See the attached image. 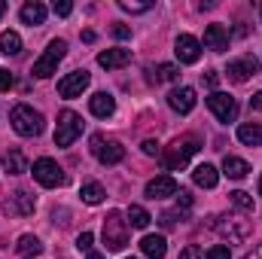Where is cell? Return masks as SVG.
Wrapping results in <instances>:
<instances>
[{
    "label": "cell",
    "mask_w": 262,
    "mask_h": 259,
    "mask_svg": "<svg viewBox=\"0 0 262 259\" xmlns=\"http://www.w3.org/2000/svg\"><path fill=\"white\" fill-rule=\"evenodd\" d=\"M192 180H195V186H201V189H213L220 183V171L204 162V165H198L195 171H192Z\"/></svg>",
    "instance_id": "21"
},
{
    "label": "cell",
    "mask_w": 262,
    "mask_h": 259,
    "mask_svg": "<svg viewBox=\"0 0 262 259\" xmlns=\"http://www.w3.org/2000/svg\"><path fill=\"white\" fill-rule=\"evenodd\" d=\"M250 107H253V110H262V92H259V95H253V98H250Z\"/></svg>",
    "instance_id": "41"
},
{
    "label": "cell",
    "mask_w": 262,
    "mask_h": 259,
    "mask_svg": "<svg viewBox=\"0 0 262 259\" xmlns=\"http://www.w3.org/2000/svg\"><path fill=\"white\" fill-rule=\"evenodd\" d=\"M3 168H6V174H25V171H31L21 149H9V153L3 156Z\"/></svg>",
    "instance_id": "25"
},
{
    "label": "cell",
    "mask_w": 262,
    "mask_h": 259,
    "mask_svg": "<svg viewBox=\"0 0 262 259\" xmlns=\"http://www.w3.org/2000/svg\"><path fill=\"white\" fill-rule=\"evenodd\" d=\"M180 259H201V250H198L195 244H189V247L180 250Z\"/></svg>",
    "instance_id": "37"
},
{
    "label": "cell",
    "mask_w": 262,
    "mask_h": 259,
    "mask_svg": "<svg viewBox=\"0 0 262 259\" xmlns=\"http://www.w3.org/2000/svg\"><path fill=\"white\" fill-rule=\"evenodd\" d=\"M104 186L101 183H82V189H79V198L85 201V204H101L104 201Z\"/></svg>",
    "instance_id": "27"
},
{
    "label": "cell",
    "mask_w": 262,
    "mask_h": 259,
    "mask_svg": "<svg viewBox=\"0 0 262 259\" xmlns=\"http://www.w3.org/2000/svg\"><path fill=\"white\" fill-rule=\"evenodd\" d=\"M128 244V220L122 210H110L104 217V247L110 253H119Z\"/></svg>",
    "instance_id": "2"
},
{
    "label": "cell",
    "mask_w": 262,
    "mask_h": 259,
    "mask_svg": "<svg viewBox=\"0 0 262 259\" xmlns=\"http://www.w3.org/2000/svg\"><path fill=\"white\" fill-rule=\"evenodd\" d=\"M213 229L220 235H226L229 241H247L253 235V226L247 220H238V217H216L213 220Z\"/></svg>",
    "instance_id": "9"
},
{
    "label": "cell",
    "mask_w": 262,
    "mask_h": 259,
    "mask_svg": "<svg viewBox=\"0 0 262 259\" xmlns=\"http://www.w3.org/2000/svg\"><path fill=\"white\" fill-rule=\"evenodd\" d=\"M9 122H12L15 134H21V137H37L43 131V116L28 104H15L9 113Z\"/></svg>",
    "instance_id": "3"
},
{
    "label": "cell",
    "mask_w": 262,
    "mask_h": 259,
    "mask_svg": "<svg viewBox=\"0 0 262 259\" xmlns=\"http://www.w3.org/2000/svg\"><path fill=\"white\" fill-rule=\"evenodd\" d=\"M174 52H177V61L180 64H195L201 58V43H198L192 34H180L177 43H174Z\"/></svg>",
    "instance_id": "11"
},
{
    "label": "cell",
    "mask_w": 262,
    "mask_h": 259,
    "mask_svg": "<svg viewBox=\"0 0 262 259\" xmlns=\"http://www.w3.org/2000/svg\"><path fill=\"white\" fill-rule=\"evenodd\" d=\"M89 110H92L98 119H107V116H113V110H116V101H113V95H107V92H98V95H92V101H89Z\"/></svg>",
    "instance_id": "18"
},
{
    "label": "cell",
    "mask_w": 262,
    "mask_h": 259,
    "mask_svg": "<svg viewBox=\"0 0 262 259\" xmlns=\"http://www.w3.org/2000/svg\"><path fill=\"white\" fill-rule=\"evenodd\" d=\"M207 107H210V113L220 119V122H235L238 119V101L232 98V95H226V92H210L207 95Z\"/></svg>",
    "instance_id": "8"
},
{
    "label": "cell",
    "mask_w": 262,
    "mask_h": 259,
    "mask_svg": "<svg viewBox=\"0 0 262 259\" xmlns=\"http://www.w3.org/2000/svg\"><path fill=\"white\" fill-rule=\"evenodd\" d=\"M31 174H34V180H37L40 186H46V189H55V186H61V183H64V171H61V168H58V162H55V159H49V156L37 159V162H34V168H31Z\"/></svg>",
    "instance_id": "7"
},
{
    "label": "cell",
    "mask_w": 262,
    "mask_h": 259,
    "mask_svg": "<svg viewBox=\"0 0 262 259\" xmlns=\"http://www.w3.org/2000/svg\"><path fill=\"white\" fill-rule=\"evenodd\" d=\"M198 149H201V140H198L195 134H186V137H177L168 149H165V156H162V165L168 168V171H177V168H183L192 156H195Z\"/></svg>",
    "instance_id": "1"
},
{
    "label": "cell",
    "mask_w": 262,
    "mask_h": 259,
    "mask_svg": "<svg viewBox=\"0 0 262 259\" xmlns=\"http://www.w3.org/2000/svg\"><path fill=\"white\" fill-rule=\"evenodd\" d=\"M64 52H67V43L64 40H52L49 43V49L34 61V76H40V79H49L55 70H58V61L64 58Z\"/></svg>",
    "instance_id": "6"
},
{
    "label": "cell",
    "mask_w": 262,
    "mask_h": 259,
    "mask_svg": "<svg viewBox=\"0 0 262 259\" xmlns=\"http://www.w3.org/2000/svg\"><path fill=\"white\" fill-rule=\"evenodd\" d=\"M238 140L247 146H262V125L259 122H241L238 125Z\"/></svg>",
    "instance_id": "24"
},
{
    "label": "cell",
    "mask_w": 262,
    "mask_h": 259,
    "mask_svg": "<svg viewBox=\"0 0 262 259\" xmlns=\"http://www.w3.org/2000/svg\"><path fill=\"white\" fill-rule=\"evenodd\" d=\"M159 220H162V226H165V229H171V226L177 223V213H162Z\"/></svg>",
    "instance_id": "40"
},
{
    "label": "cell",
    "mask_w": 262,
    "mask_h": 259,
    "mask_svg": "<svg viewBox=\"0 0 262 259\" xmlns=\"http://www.w3.org/2000/svg\"><path fill=\"white\" fill-rule=\"evenodd\" d=\"M89 149H92V156H95L98 162H104V165H119V162L125 159V146H122L119 140L104 137V134H92Z\"/></svg>",
    "instance_id": "4"
},
{
    "label": "cell",
    "mask_w": 262,
    "mask_h": 259,
    "mask_svg": "<svg viewBox=\"0 0 262 259\" xmlns=\"http://www.w3.org/2000/svg\"><path fill=\"white\" fill-rule=\"evenodd\" d=\"M152 79L156 82H177L180 79V67L177 64H159L152 70Z\"/></svg>",
    "instance_id": "28"
},
{
    "label": "cell",
    "mask_w": 262,
    "mask_h": 259,
    "mask_svg": "<svg viewBox=\"0 0 262 259\" xmlns=\"http://www.w3.org/2000/svg\"><path fill=\"white\" fill-rule=\"evenodd\" d=\"M149 220H152V217H149L140 204H131V207H128V226H134V229H146V226H149Z\"/></svg>",
    "instance_id": "29"
},
{
    "label": "cell",
    "mask_w": 262,
    "mask_h": 259,
    "mask_svg": "<svg viewBox=\"0 0 262 259\" xmlns=\"http://www.w3.org/2000/svg\"><path fill=\"white\" fill-rule=\"evenodd\" d=\"M244 259H262V244H259V247H256V250H253V253H247V256H244Z\"/></svg>",
    "instance_id": "42"
},
{
    "label": "cell",
    "mask_w": 262,
    "mask_h": 259,
    "mask_svg": "<svg viewBox=\"0 0 262 259\" xmlns=\"http://www.w3.org/2000/svg\"><path fill=\"white\" fill-rule=\"evenodd\" d=\"M140 250H143L146 259H165V253H168V241H165V235H143Z\"/></svg>",
    "instance_id": "17"
},
{
    "label": "cell",
    "mask_w": 262,
    "mask_h": 259,
    "mask_svg": "<svg viewBox=\"0 0 262 259\" xmlns=\"http://www.w3.org/2000/svg\"><path fill=\"white\" fill-rule=\"evenodd\" d=\"M168 104H171V110H177V113H192V107H195V89H189V85H180V89H174L171 95H168Z\"/></svg>",
    "instance_id": "14"
},
{
    "label": "cell",
    "mask_w": 262,
    "mask_h": 259,
    "mask_svg": "<svg viewBox=\"0 0 262 259\" xmlns=\"http://www.w3.org/2000/svg\"><path fill=\"white\" fill-rule=\"evenodd\" d=\"M143 153L146 156H159V143L156 140H143Z\"/></svg>",
    "instance_id": "39"
},
{
    "label": "cell",
    "mask_w": 262,
    "mask_h": 259,
    "mask_svg": "<svg viewBox=\"0 0 262 259\" xmlns=\"http://www.w3.org/2000/svg\"><path fill=\"white\" fill-rule=\"evenodd\" d=\"M82 116L73 113V110H64L58 113V125H55V146H70L79 134H82Z\"/></svg>",
    "instance_id": "5"
},
{
    "label": "cell",
    "mask_w": 262,
    "mask_h": 259,
    "mask_svg": "<svg viewBox=\"0 0 262 259\" xmlns=\"http://www.w3.org/2000/svg\"><path fill=\"white\" fill-rule=\"evenodd\" d=\"M204 82H207L210 89H216V82H220V73H216V70H207V73H204Z\"/></svg>",
    "instance_id": "38"
},
{
    "label": "cell",
    "mask_w": 262,
    "mask_h": 259,
    "mask_svg": "<svg viewBox=\"0 0 262 259\" xmlns=\"http://www.w3.org/2000/svg\"><path fill=\"white\" fill-rule=\"evenodd\" d=\"M131 61V52L128 49H104L98 55V64L107 67V70H116V67H125Z\"/></svg>",
    "instance_id": "19"
},
{
    "label": "cell",
    "mask_w": 262,
    "mask_h": 259,
    "mask_svg": "<svg viewBox=\"0 0 262 259\" xmlns=\"http://www.w3.org/2000/svg\"><path fill=\"white\" fill-rule=\"evenodd\" d=\"M207 259H232V253H229L226 244H213V247L207 250Z\"/></svg>",
    "instance_id": "32"
},
{
    "label": "cell",
    "mask_w": 262,
    "mask_h": 259,
    "mask_svg": "<svg viewBox=\"0 0 262 259\" xmlns=\"http://www.w3.org/2000/svg\"><path fill=\"white\" fill-rule=\"evenodd\" d=\"M226 73H229V79H232V82H247L250 76H256V73H259V61H256L253 55L235 58V61H229Z\"/></svg>",
    "instance_id": "10"
},
{
    "label": "cell",
    "mask_w": 262,
    "mask_h": 259,
    "mask_svg": "<svg viewBox=\"0 0 262 259\" xmlns=\"http://www.w3.org/2000/svg\"><path fill=\"white\" fill-rule=\"evenodd\" d=\"M259 195H262V177H259Z\"/></svg>",
    "instance_id": "45"
},
{
    "label": "cell",
    "mask_w": 262,
    "mask_h": 259,
    "mask_svg": "<svg viewBox=\"0 0 262 259\" xmlns=\"http://www.w3.org/2000/svg\"><path fill=\"white\" fill-rule=\"evenodd\" d=\"M3 12H6V3H3V0H0V18H3Z\"/></svg>",
    "instance_id": "44"
},
{
    "label": "cell",
    "mask_w": 262,
    "mask_h": 259,
    "mask_svg": "<svg viewBox=\"0 0 262 259\" xmlns=\"http://www.w3.org/2000/svg\"><path fill=\"white\" fill-rule=\"evenodd\" d=\"M85 259H104L101 253H85Z\"/></svg>",
    "instance_id": "43"
},
{
    "label": "cell",
    "mask_w": 262,
    "mask_h": 259,
    "mask_svg": "<svg viewBox=\"0 0 262 259\" xmlns=\"http://www.w3.org/2000/svg\"><path fill=\"white\" fill-rule=\"evenodd\" d=\"M229 201H232L238 210H253V198H250L247 192H241V189H235V192L229 195Z\"/></svg>",
    "instance_id": "30"
},
{
    "label": "cell",
    "mask_w": 262,
    "mask_h": 259,
    "mask_svg": "<svg viewBox=\"0 0 262 259\" xmlns=\"http://www.w3.org/2000/svg\"><path fill=\"white\" fill-rule=\"evenodd\" d=\"M12 89V73L6 67H0V92H9Z\"/></svg>",
    "instance_id": "35"
},
{
    "label": "cell",
    "mask_w": 262,
    "mask_h": 259,
    "mask_svg": "<svg viewBox=\"0 0 262 259\" xmlns=\"http://www.w3.org/2000/svg\"><path fill=\"white\" fill-rule=\"evenodd\" d=\"M119 9H125V12H146V9H152V3H131V0H119Z\"/></svg>",
    "instance_id": "31"
},
{
    "label": "cell",
    "mask_w": 262,
    "mask_h": 259,
    "mask_svg": "<svg viewBox=\"0 0 262 259\" xmlns=\"http://www.w3.org/2000/svg\"><path fill=\"white\" fill-rule=\"evenodd\" d=\"M223 174H226L229 180H244V177L250 174V165H247L244 159H238V156H226V159H223Z\"/></svg>",
    "instance_id": "20"
},
{
    "label": "cell",
    "mask_w": 262,
    "mask_h": 259,
    "mask_svg": "<svg viewBox=\"0 0 262 259\" xmlns=\"http://www.w3.org/2000/svg\"><path fill=\"white\" fill-rule=\"evenodd\" d=\"M46 12H49V9H46L40 0H31V3H25V6H21V12H18V15H21V21H25V25H43V21H46Z\"/></svg>",
    "instance_id": "22"
},
{
    "label": "cell",
    "mask_w": 262,
    "mask_h": 259,
    "mask_svg": "<svg viewBox=\"0 0 262 259\" xmlns=\"http://www.w3.org/2000/svg\"><path fill=\"white\" fill-rule=\"evenodd\" d=\"M34 195L31 192H25V189H18V192H12L9 195V201L3 204L6 207V213H15V217H31L34 213Z\"/></svg>",
    "instance_id": "15"
},
{
    "label": "cell",
    "mask_w": 262,
    "mask_h": 259,
    "mask_svg": "<svg viewBox=\"0 0 262 259\" xmlns=\"http://www.w3.org/2000/svg\"><path fill=\"white\" fill-rule=\"evenodd\" d=\"M92 241H95V235H92V232H82V235L76 238V247H79L82 253H92Z\"/></svg>",
    "instance_id": "33"
},
{
    "label": "cell",
    "mask_w": 262,
    "mask_h": 259,
    "mask_svg": "<svg viewBox=\"0 0 262 259\" xmlns=\"http://www.w3.org/2000/svg\"><path fill=\"white\" fill-rule=\"evenodd\" d=\"M113 37H116V40H128L131 28H128V25H113Z\"/></svg>",
    "instance_id": "36"
},
{
    "label": "cell",
    "mask_w": 262,
    "mask_h": 259,
    "mask_svg": "<svg viewBox=\"0 0 262 259\" xmlns=\"http://www.w3.org/2000/svg\"><path fill=\"white\" fill-rule=\"evenodd\" d=\"M0 52L3 55H18L21 52V37L15 31H3L0 34Z\"/></svg>",
    "instance_id": "26"
},
{
    "label": "cell",
    "mask_w": 262,
    "mask_h": 259,
    "mask_svg": "<svg viewBox=\"0 0 262 259\" xmlns=\"http://www.w3.org/2000/svg\"><path fill=\"white\" fill-rule=\"evenodd\" d=\"M204 49L226 52L229 49V31L223 25H207V31H204Z\"/></svg>",
    "instance_id": "16"
},
{
    "label": "cell",
    "mask_w": 262,
    "mask_h": 259,
    "mask_svg": "<svg viewBox=\"0 0 262 259\" xmlns=\"http://www.w3.org/2000/svg\"><path fill=\"white\" fill-rule=\"evenodd\" d=\"M52 9H55V15H70V12H73V3H70V0H55Z\"/></svg>",
    "instance_id": "34"
},
{
    "label": "cell",
    "mask_w": 262,
    "mask_h": 259,
    "mask_svg": "<svg viewBox=\"0 0 262 259\" xmlns=\"http://www.w3.org/2000/svg\"><path fill=\"white\" fill-rule=\"evenodd\" d=\"M89 70H73V73H67L64 79H58V95L61 98H79L82 95V89L89 85Z\"/></svg>",
    "instance_id": "12"
},
{
    "label": "cell",
    "mask_w": 262,
    "mask_h": 259,
    "mask_svg": "<svg viewBox=\"0 0 262 259\" xmlns=\"http://www.w3.org/2000/svg\"><path fill=\"white\" fill-rule=\"evenodd\" d=\"M15 253H18V256H25V259L40 256V253H43V241H40L37 235H21V238H18V244H15Z\"/></svg>",
    "instance_id": "23"
},
{
    "label": "cell",
    "mask_w": 262,
    "mask_h": 259,
    "mask_svg": "<svg viewBox=\"0 0 262 259\" xmlns=\"http://www.w3.org/2000/svg\"><path fill=\"white\" fill-rule=\"evenodd\" d=\"M180 192V186H177V180L174 177H168V174H162V177H156V180H149L146 183V198H171V195Z\"/></svg>",
    "instance_id": "13"
}]
</instances>
